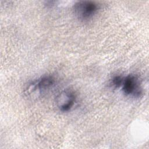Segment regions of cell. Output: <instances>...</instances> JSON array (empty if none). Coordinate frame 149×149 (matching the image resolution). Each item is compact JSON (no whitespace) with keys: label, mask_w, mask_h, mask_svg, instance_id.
<instances>
[{"label":"cell","mask_w":149,"mask_h":149,"mask_svg":"<svg viewBox=\"0 0 149 149\" xmlns=\"http://www.w3.org/2000/svg\"><path fill=\"white\" fill-rule=\"evenodd\" d=\"M55 82L54 76L44 75L29 83L26 88L25 94L31 98L39 97L52 88Z\"/></svg>","instance_id":"cell-1"},{"label":"cell","mask_w":149,"mask_h":149,"mask_svg":"<svg viewBox=\"0 0 149 149\" xmlns=\"http://www.w3.org/2000/svg\"><path fill=\"white\" fill-rule=\"evenodd\" d=\"M99 9L100 5L91 1H78L73 7L75 16L81 22H87L93 19Z\"/></svg>","instance_id":"cell-2"},{"label":"cell","mask_w":149,"mask_h":149,"mask_svg":"<svg viewBox=\"0 0 149 149\" xmlns=\"http://www.w3.org/2000/svg\"><path fill=\"white\" fill-rule=\"evenodd\" d=\"M120 87L125 95L132 98H139L143 94L140 80L134 74H130L124 76Z\"/></svg>","instance_id":"cell-3"},{"label":"cell","mask_w":149,"mask_h":149,"mask_svg":"<svg viewBox=\"0 0 149 149\" xmlns=\"http://www.w3.org/2000/svg\"><path fill=\"white\" fill-rule=\"evenodd\" d=\"M55 102L60 111L68 112L73 108L76 102V95L72 90H63L57 95Z\"/></svg>","instance_id":"cell-4"},{"label":"cell","mask_w":149,"mask_h":149,"mask_svg":"<svg viewBox=\"0 0 149 149\" xmlns=\"http://www.w3.org/2000/svg\"><path fill=\"white\" fill-rule=\"evenodd\" d=\"M124 76L120 74L113 76L110 80V85L114 88H118L121 87Z\"/></svg>","instance_id":"cell-5"}]
</instances>
